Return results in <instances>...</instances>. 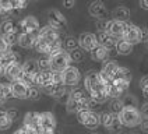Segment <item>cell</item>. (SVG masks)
I'll return each instance as SVG.
<instances>
[{
  "mask_svg": "<svg viewBox=\"0 0 148 134\" xmlns=\"http://www.w3.org/2000/svg\"><path fill=\"white\" fill-rule=\"evenodd\" d=\"M66 109H67V112H70V113L78 112L80 110V100H74L71 98H69L66 100Z\"/></svg>",
  "mask_w": 148,
  "mask_h": 134,
  "instance_id": "obj_31",
  "label": "cell"
},
{
  "mask_svg": "<svg viewBox=\"0 0 148 134\" xmlns=\"http://www.w3.org/2000/svg\"><path fill=\"white\" fill-rule=\"evenodd\" d=\"M124 41H127L129 43H136V42H140L138 41V27L133 24H126V28H124V34H123V38Z\"/></svg>",
  "mask_w": 148,
  "mask_h": 134,
  "instance_id": "obj_15",
  "label": "cell"
},
{
  "mask_svg": "<svg viewBox=\"0 0 148 134\" xmlns=\"http://www.w3.org/2000/svg\"><path fill=\"white\" fill-rule=\"evenodd\" d=\"M6 113H7L8 117H10V119H11L13 122H14V120H16L17 117H18V112H17V109H14V108L7 109V110H6Z\"/></svg>",
  "mask_w": 148,
  "mask_h": 134,
  "instance_id": "obj_44",
  "label": "cell"
},
{
  "mask_svg": "<svg viewBox=\"0 0 148 134\" xmlns=\"http://www.w3.org/2000/svg\"><path fill=\"white\" fill-rule=\"evenodd\" d=\"M140 87L143 88V90H147V88H148V75H144V77L141 78Z\"/></svg>",
  "mask_w": 148,
  "mask_h": 134,
  "instance_id": "obj_48",
  "label": "cell"
},
{
  "mask_svg": "<svg viewBox=\"0 0 148 134\" xmlns=\"http://www.w3.org/2000/svg\"><path fill=\"white\" fill-rule=\"evenodd\" d=\"M39 129L38 131H55L56 129V119L55 116L49 113V112H45V113H39Z\"/></svg>",
  "mask_w": 148,
  "mask_h": 134,
  "instance_id": "obj_6",
  "label": "cell"
},
{
  "mask_svg": "<svg viewBox=\"0 0 148 134\" xmlns=\"http://www.w3.org/2000/svg\"><path fill=\"white\" fill-rule=\"evenodd\" d=\"M69 98H71L74 100H81L84 98H87V95H85V92L80 90V88H74L71 91L69 92Z\"/></svg>",
  "mask_w": 148,
  "mask_h": 134,
  "instance_id": "obj_32",
  "label": "cell"
},
{
  "mask_svg": "<svg viewBox=\"0 0 148 134\" xmlns=\"http://www.w3.org/2000/svg\"><path fill=\"white\" fill-rule=\"evenodd\" d=\"M48 21H49V27L55 28L56 31H60L66 27V18L59 11V10H49L48 11Z\"/></svg>",
  "mask_w": 148,
  "mask_h": 134,
  "instance_id": "obj_5",
  "label": "cell"
},
{
  "mask_svg": "<svg viewBox=\"0 0 148 134\" xmlns=\"http://www.w3.org/2000/svg\"><path fill=\"white\" fill-rule=\"evenodd\" d=\"M138 41L148 42V28L147 27H141V28H138Z\"/></svg>",
  "mask_w": 148,
  "mask_h": 134,
  "instance_id": "obj_39",
  "label": "cell"
},
{
  "mask_svg": "<svg viewBox=\"0 0 148 134\" xmlns=\"http://www.w3.org/2000/svg\"><path fill=\"white\" fill-rule=\"evenodd\" d=\"M97 42H98V45L103 46V48L108 50L115 49V46H116V39L112 35H109L108 32H98V35H97Z\"/></svg>",
  "mask_w": 148,
  "mask_h": 134,
  "instance_id": "obj_13",
  "label": "cell"
},
{
  "mask_svg": "<svg viewBox=\"0 0 148 134\" xmlns=\"http://www.w3.org/2000/svg\"><path fill=\"white\" fill-rule=\"evenodd\" d=\"M4 103V98H3V87H1V84H0V105H3Z\"/></svg>",
  "mask_w": 148,
  "mask_h": 134,
  "instance_id": "obj_51",
  "label": "cell"
},
{
  "mask_svg": "<svg viewBox=\"0 0 148 134\" xmlns=\"http://www.w3.org/2000/svg\"><path fill=\"white\" fill-rule=\"evenodd\" d=\"M21 73H23V68H21L20 62H13V63H10L4 67V77L10 83L14 81V80H20Z\"/></svg>",
  "mask_w": 148,
  "mask_h": 134,
  "instance_id": "obj_8",
  "label": "cell"
},
{
  "mask_svg": "<svg viewBox=\"0 0 148 134\" xmlns=\"http://www.w3.org/2000/svg\"><path fill=\"white\" fill-rule=\"evenodd\" d=\"M62 80L66 87H75L81 80V74H80L77 67L69 66L62 71Z\"/></svg>",
  "mask_w": 148,
  "mask_h": 134,
  "instance_id": "obj_4",
  "label": "cell"
},
{
  "mask_svg": "<svg viewBox=\"0 0 148 134\" xmlns=\"http://www.w3.org/2000/svg\"><path fill=\"white\" fill-rule=\"evenodd\" d=\"M50 60V70L52 71H58V73H62L64 68L70 66V56L64 49L59 50L58 53L49 56Z\"/></svg>",
  "mask_w": 148,
  "mask_h": 134,
  "instance_id": "obj_2",
  "label": "cell"
},
{
  "mask_svg": "<svg viewBox=\"0 0 148 134\" xmlns=\"http://www.w3.org/2000/svg\"><path fill=\"white\" fill-rule=\"evenodd\" d=\"M140 124H141V130H143L144 133L148 134V117H143L141 122H140Z\"/></svg>",
  "mask_w": 148,
  "mask_h": 134,
  "instance_id": "obj_45",
  "label": "cell"
},
{
  "mask_svg": "<svg viewBox=\"0 0 148 134\" xmlns=\"http://www.w3.org/2000/svg\"><path fill=\"white\" fill-rule=\"evenodd\" d=\"M39 32V31H38ZM38 32H23L18 35V45L21 48H32L36 38H38Z\"/></svg>",
  "mask_w": 148,
  "mask_h": 134,
  "instance_id": "obj_14",
  "label": "cell"
},
{
  "mask_svg": "<svg viewBox=\"0 0 148 134\" xmlns=\"http://www.w3.org/2000/svg\"><path fill=\"white\" fill-rule=\"evenodd\" d=\"M122 102L124 108H137V98L134 95H126Z\"/></svg>",
  "mask_w": 148,
  "mask_h": 134,
  "instance_id": "obj_33",
  "label": "cell"
},
{
  "mask_svg": "<svg viewBox=\"0 0 148 134\" xmlns=\"http://www.w3.org/2000/svg\"><path fill=\"white\" fill-rule=\"evenodd\" d=\"M14 29H16V24H14L11 20H4V21L1 23V25H0V32L3 34V35L14 32Z\"/></svg>",
  "mask_w": 148,
  "mask_h": 134,
  "instance_id": "obj_28",
  "label": "cell"
},
{
  "mask_svg": "<svg viewBox=\"0 0 148 134\" xmlns=\"http://www.w3.org/2000/svg\"><path fill=\"white\" fill-rule=\"evenodd\" d=\"M77 48H78V41L75 38H67L66 41H64V50H66L67 53L74 49H77Z\"/></svg>",
  "mask_w": 148,
  "mask_h": 134,
  "instance_id": "obj_34",
  "label": "cell"
},
{
  "mask_svg": "<svg viewBox=\"0 0 148 134\" xmlns=\"http://www.w3.org/2000/svg\"><path fill=\"white\" fill-rule=\"evenodd\" d=\"M13 124V120L8 117L6 110H0V130H8Z\"/></svg>",
  "mask_w": 148,
  "mask_h": 134,
  "instance_id": "obj_26",
  "label": "cell"
},
{
  "mask_svg": "<svg viewBox=\"0 0 148 134\" xmlns=\"http://www.w3.org/2000/svg\"><path fill=\"white\" fill-rule=\"evenodd\" d=\"M38 62V67H39V71H46V70H50V60L49 56L46 57H41Z\"/></svg>",
  "mask_w": 148,
  "mask_h": 134,
  "instance_id": "obj_36",
  "label": "cell"
},
{
  "mask_svg": "<svg viewBox=\"0 0 148 134\" xmlns=\"http://www.w3.org/2000/svg\"><path fill=\"white\" fill-rule=\"evenodd\" d=\"M3 36V39L6 41L8 46H11V45H16L17 41H18V34L17 32H10V34H6V35H1Z\"/></svg>",
  "mask_w": 148,
  "mask_h": 134,
  "instance_id": "obj_35",
  "label": "cell"
},
{
  "mask_svg": "<svg viewBox=\"0 0 148 134\" xmlns=\"http://www.w3.org/2000/svg\"><path fill=\"white\" fill-rule=\"evenodd\" d=\"M113 18L115 21H122V23H126L129 18H130V10L124 6H119L113 10Z\"/></svg>",
  "mask_w": 148,
  "mask_h": 134,
  "instance_id": "obj_19",
  "label": "cell"
},
{
  "mask_svg": "<svg viewBox=\"0 0 148 134\" xmlns=\"http://www.w3.org/2000/svg\"><path fill=\"white\" fill-rule=\"evenodd\" d=\"M34 48L36 49V52H39V53H45V55H46L48 48H49V43L38 36V38H36V41H35V43H34Z\"/></svg>",
  "mask_w": 148,
  "mask_h": 134,
  "instance_id": "obj_29",
  "label": "cell"
},
{
  "mask_svg": "<svg viewBox=\"0 0 148 134\" xmlns=\"http://www.w3.org/2000/svg\"><path fill=\"white\" fill-rule=\"evenodd\" d=\"M113 81H124V83H130L132 81V73L126 68V67H119L116 70L113 75Z\"/></svg>",
  "mask_w": 148,
  "mask_h": 134,
  "instance_id": "obj_23",
  "label": "cell"
},
{
  "mask_svg": "<svg viewBox=\"0 0 148 134\" xmlns=\"http://www.w3.org/2000/svg\"><path fill=\"white\" fill-rule=\"evenodd\" d=\"M75 4V0H63V6L66 8H71Z\"/></svg>",
  "mask_w": 148,
  "mask_h": 134,
  "instance_id": "obj_49",
  "label": "cell"
},
{
  "mask_svg": "<svg viewBox=\"0 0 148 134\" xmlns=\"http://www.w3.org/2000/svg\"><path fill=\"white\" fill-rule=\"evenodd\" d=\"M115 49L117 50L119 55H130L133 52V45L124 39H119V41H116Z\"/></svg>",
  "mask_w": 148,
  "mask_h": 134,
  "instance_id": "obj_25",
  "label": "cell"
},
{
  "mask_svg": "<svg viewBox=\"0 0 148 134\" xmlns=\"http://www.w3.org/2000/svg\"><path fill=\"white\" fill-rule=\"evenodd\" d=\"M97 45H98L97 36L91 32H82L81 35H80V38H78V46H80L82 50L91 52Z\"/></svg>",
  "mask_w": 148,
  "mask_h": 134,
  "instance_id": "obj_7",
  "label": "cell"
},
{
  "mask_svg": "<svg viewBox=\"0 0 148 134\" xmlns=\"http://www.w3.org/2000/svg\"><path fill=\"white\" fill-rule=\"evenodd\" d=\"M140 3H141V6H143V7L148 10V0H140Z\"/></svg>",
  "mask_w": 148,
  "mask_h": 134,
  "instance_id": "obj_52",
  "label": "cell"
},
{
  "mask_svg": "<svg viewBox=\"0 0 148 134\" xmlns=\"http://www.w3.org/2000/svg\"><path fill=\"white\" fill-rule=\"evenodd\" d=\"M92 134H98V133H92Z\"/></svg>",
  "mask_w": 148,
  "mask_h": 134,
  "instance_id": "obj_56",
  "label": "cell"
},
{
  "mask_svg": "<svg viewBox=\"0 0 148 134\" xmlns=\"http://www.w3.org/2000/svg\"><path fill=\"white\" fill-rule=\"evenodd\" d=\"M119 68V66H117V63L116 62H105L103 63V66H102V70H101V74L106 75V77H110L112 80H113V75H115L116 70Z\"/></svg>",
  "mask_w": 148,
  "mask_h": 134,
  "instance_id": "obj_24",
  "label": "cell"
},
{
  "mask_svg": "<svg viewBox=\"0 0 148 134\" xmlns=\"http://www.w3.org/2000/svg\"><path fill=\"white\" fill-rule=\"evenodd\" d=\"M21 68H23V73L28 75H35L38 71H39V67H38V62L36 60H27L24 64H21Z\"/></svg>",
  "mask_w": 148,
  "mask_h": 134,
  "instance_id": "obj_22",
  "label": "cell"
},
{
  "mask_svg": "<svg viewBox=\"0 0 148 134\" xmlns=\"http://www.w3.org/2000/svg\"><path fill=\"white\" fill-rule=\"evenodd\" d=\"M108 27H109V21L106 20H99L97 23V29L99 32H108Z\"/></svg>",
  "mask_w": 148,
  "mask_h": 134,
  "instance_id": "obj_41",
  "label": "cell"
},
{
  "mask_svg": "<svg viewBox=\"0 0 148 134\" xmlns=\"http://www.w3.org/2000/svg\"><path fill=\"white\" fill-rule=\"evenodd\" d=\"M119 122V117L116 113L112 112H106V113H102L101 115V124H103L106 129H110L112 126Z\"/></svg>",
  "mask_w": 148,
  "mask_h": 134,
  "instance_id": "obj_21",
  "label": "cell"
},
{
  "mask_svg": "<svg viewBox=\"0 0 148 134\" xmlns=\"http://www.w3.org/2000/svg\"><path fill=\"white\" fill-rule=\"evenodd\" d=\"M11 85V95L18 99H25L28 94V85L21 80H14L10 83Z\"/></svg>",
  "mask_w": 148,
  "mask_h": 134,
  "instance_id": "obj_9",
  "label": "cell"
},
{
  "mask_svg": "<svg viewBox=\"0 0 148 134\" xmlns=\"http://www.w3.org/2000/svg\"><path fill=\"white\" fill-rule=\"evenodd\" d=\"M1 87H3V98H4V99L13 96V95H11V85H10V84L8 83L1 84Z\"/></svg>",
  "mask_w": 148,
  "mask_h": 134,
  "instance_id": "obj_42",
  "label": "cell"
},
{
  "mask_svg": "<svg viewBox=\"0 0 148 134\" xmlns=\"http://www.w3.org/2000/svg\"><path fill=\"white\" fill-rule=\"evenodd\" d=\"M81 124H84L87 129L95 130V129L101 124V115H98V113H95V112L91 110L90 113H88V116L85 117V120L82 122Z\"/></svg>",
  "mask_w": 148,
  "mask_h": 134,
  "instance_id": "obj_17",
  "label": "cell"
},
{
  "mask_svg": "<svg viewBox=\"0 0 148 134\" xmlns=\"http://www.w3.org/2000/svg\"><path fill=\"white\" fill-rule=\"evenodd\" d=\"M62 49H63V43H62L60 38H59V39H56V41H53L49 43V48H48L46 55H48V56H52V55L58 53L59 50H62Z\"/></svg>",
  "mask_w": 148,
  "mask_h": 134,
  "instance_id": "obj_27",
  "label": "cell"
},
{
  "mask_svg": "<svg viewBox=\"0 0 148 134\" xmlns=\"http://www.w3.org/2000/svg\"><path fill=\"white\" fill-rule=\"evenodd\" d=\"M1 75H4V66L0 64V77H1Z\"/></svg>",
  "mask_w": 148,
  "mask_h": 134,
  "instance_id": "obj_55",
  "label": "cell"
},
{
  "mask_svg": "<svg viewBox=\"0 0 148 134\" xmlns=\"http://www.w3.org/2000/svg\"><path fill=\"white\" fill-rule=\"evenodd\" d=\"M20 28H21V34L23 32H38L39 31V23H38V20L35 17L28 16L20 23Z\"/></svg>",
  "mask_w": 148,
  "mask_h": 134,
  "instance_id": "obj_10",
  "label": "cell"
},
{
  "mask_svg": "<svg viewBox=\"0 0 148 134\" xmlns=\"http://www.w3.org/2000/svg\"><path fill=\"white\" fill-rule=\"evenodd\" d=\"M69 56H70V62H74V63H78L84 59V50L81 48H77V49L69 52Z\"/></svg>",
  "mask_w": 148,
  "mask_h": 134,
  "instance_id": "obj_30",
  "label": "cell"
},
{
  "mask_svg": "<svg viewBox=\"0 0 148 134\" xmlns=\"http://www.w3.org/2000/svg\"><path fill=\"white\" fill-rule=\"evenodd\" d=\"M91 57L94 60H97V62H105L109 57V50L105 49L101 45H97L94 49L91 50Z\"/></svg>",
  "mask_w": 148,
  "mask_h": 134,
  "instance_id": "obj_18",
  "label": "cell"
},
{
  "mask_svg": "<svg viewBox=\"0 0 148 134\" xmlns=\"http://www.w3.org/2000/svg\"><path fill=\"white\" fill-rule=\"evenodd\" d=\"M7 50H10V46H8L6 41L3 39V36L0 35V55H3V53H6Z\"/></svg>",
  "mask_w": 148,
  "mask_h": 134,
  "instance_id": "obj_43",
  "label": "cell"
},
{
  "mask_svg": "<svg viewBox=\"0 0 148 134\" xmlns=\"http://www.w3.org/2000/svg\"><path fill=\"white\" fill-rule=\"evenodd\" d=\"M0 10H10L11 11L10 0H0Z\"/></svg>",
  "mask_w": 148,
  "mask_h": 134,
  "instance_id": "obj_47",
  "label": "cell"
},
{
  "mask_svg": "<svg viewBox=\"0 0 148 134\" xmlns=\"http://www.w3.org/2000/svg\"><path fill=\"white\" fill-rule=\"evenodd\" d=\"M122 129H123V126H122L120 123H119V122H117V123H115V124H113L112 127H110V129H109V130H110L112 133L117 134V133H120V131H122Z\"/></svg>",
  "mask_w": 148,
  "mask_h": 134,
  "instance_id": "obj_46",
  "label": "cell"
},
{
  "mask_svg": "<svg viewBox=\"0 0 148 134\" xmlns=\"http://www.w3.org/2000/svg\"><path fill=\"white\" fill-rule=\"evenodd\" d=\"M27 4V0H10V7L11 10H17V8H23Z\"/></svg>",
  "mask_w": 148,
  "mask_h": 134,
  "instance_id": "obj_40",
  "label": "cell"
},
{
  "mask_svg": "<svg viewBox=\"0 0 148 134\" xmlns=\"http://www.w3.org/2000/svg\"><path fill=\"white\" fill-rule=\"evenodd\" d=\"M14 134H25L24 127H21V129H18V130H16V131H14Z\"/></svg>",
  "mask_w": 148,
  "mask_h": 134,
  "instance_id": "obj_53",
  "label": "cell"
},
{
  "mask_svg": "<svg viewBox=\"0 0 148 134\" xmlns=\"http://www.w3.org/2000/svg\"><path fill=\"white\" fill-rule=\"evenodd\" d=\"M41 95V91H39V87H28V94H27V98L28 99H38Z\"/></svg>",
  "mask_w": 148,
  "mask_h": 134,
  "instance_id": "obj_37",
  "label": "cell"
},
{
  "mask_svg": "<svg viewBox=\"0 0 148 134\" xmlns=\"http://www.w3.org/2000/svg\"><path fill=\"white\" fill-rule=\"evenodd\" d=\"M141 115L144 117H148V102L143 105V108H141Z\"/></svg>",
  "mask_w": 148,
  "mask_h": 134,
  "instance_id": "obj_50",
  "label": "cell"
},
{
  "mask_svg": "<svg viewBox=\"0 0 148 134\" xmlns=\"http://www.w3.org/2000/svg\"><path fill=\"white\" fill-rule=\"evenodd\" d=\"M124 28H126V23L122 21H109V27H108V34L112 35L115 39H122L124 34Z\"/></svg>",
  "mask_w": 148,
  "mask_h": 134,
  "instance_id": "obj_11",
  "label": "cell"
},
{
  "mask_svg": "<svg viewBox=\"0 0 148 134\" xmlns=\"http://www.w3.org/2000/svg\"><path fill=\"white\" fill-rule=\"evenodd\" d=\"M38 36H39V38H42L43 41H46L48 43H50V42L59 39V31H56L55 28H52V27H49V25H48V27H43V28H41V29H39Z\"/></svg>",
  "mask_w": 148,
  "mask_h": 134,
  "instance_id": "obj_16",
  "label": "cell"
},
{
  "mask_svg": "<svg viewBox=\"0 0 148 134\" xmlns=\"http://www.w3.org/2000/svg\"><path fill=\"white\" fill-rule=\"evenodd\" d=\"M117 117L119 123L123 127H136L141 122V113L137 108H123Z\"/></svg>",
  "mask_w": 148,
  "mask_h": 134,
  "instance_id": "obj_1",
  "label": "cell"
},
{
  "mask_svg": "<svg viewBox=\"0 0 148 134\" xmlns=\"http://www.w3.org/2000/svg\"><path fill=\"white\" fill-rule=\"evenodd\" d=\"M143 95H144V98H145V99H148V88L147 90H143Z\"/></svg>",
  "mask_w": 148,
  "mask_h": 134,
  "instance_id": "obj_54",
  "label": "cell"
},
{
  "mask_svg": "<svg viewBox=\"0 0 148 134\" xmlns=\"http://www.w3.org/2000/svg\"><path fill=\"white\" fill-rule=\"evenodd\" d=\"M39 113L35 112H28L24 117V126L25 127H32V129H39Z\"/></svg>",
  "mask_w": 148,
  "mask_h": 134,
  "instance_id": "obj_20",
  "label": "cell"
},
{
  "mask_svg": "<svg viewBox=\"0 0 148 134\" xmlns=\"http://www.w3.org/2000/svg\"><path fill=\"white\" fill-rule=\"evenodd\" d=\"M84 85H85V90L88 91L90 95L97 94V92L105 91V85L102 84L101 77H99V73H97V71H90L88 74L85 75Z\"/></svg>",
  "mask_w": 148,
  "mask_h": 134,
  "instance_id": "obj_3",
  "label": "cell"
},
{
  "mask_svg": "<svg viewBox=\"0 0 148 134\" xmlns=\"http://www.w3.org/2000/svg\"><path fill=\"white\" fill-rule=\"evenodd\" d=\"M123 102L122 99H115L112 103H110V109H112V113H116V115H119L122 110H123Z\"/></svg>",
  "mask_w": 148,
  "mask_h": 134,
  "instance_id": "obj_38",
  "label": "cell"
},
{
  "mask_svg": "<svg viewBox=\"0 0 148 134\" xmlns=\"http://www.w3.org/2000/svg\"><path fill=\"white\" fill-rule=\"evenodd\" d=\"M90 14L92 17H95V18H98V20H105L108 16V10L105 7V4L102 3V1H94V3H91L90 6Z\"/></svg>",
  "mask_w": 148,
  "mask_h": 134,
  "instance_id": "obj_12",
  "label": "cell"
}]
</instances>
